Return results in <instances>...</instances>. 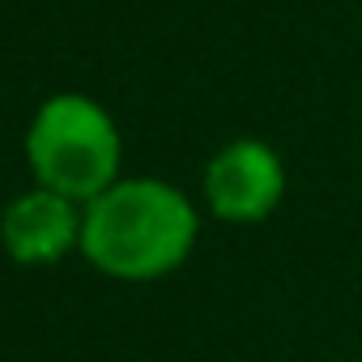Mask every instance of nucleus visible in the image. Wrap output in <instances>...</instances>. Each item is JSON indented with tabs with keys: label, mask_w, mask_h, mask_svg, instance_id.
<instances>
[{
	"label": "nucleus",
	"mask_w": 362,
	"mask_h": 362,
	"mask_svg": "<svg viewBox=\"0 0 362 362\" xmlns=\"http://www.w3.org/2000/svg\"><path fill=\"white\" fill-rule=\"evenodd\" d=\"M286 197V166L273 145L239 136L222 145L205 166V201L209 214L235 226H256L277 214Z\"/></svg>",
	"instance_id": "7ed1b4c3"
},
{
	"label": "nucleus",
	"mask_w": 362,
	"mask_h": 362,
	"mask_svg": "<svg viewBox=\"0 0 362 362\" xmlns=\"http://www.w3.org/2000/svg\"><path fill=\"white\" fill-rule=\"evenodd\" d=\"M73 205L77 201H69L43 184L35 192L18 197L5 209V222H0L5 252L18 264H52L69 247H81V218Z\"/></svg>",
	"instance_id": "20e7f679"
},
{
	"label": "nucleus",
	"mask_w": 362,
	"mask_h": 362,
	"mask_svg": "<svg viewBox=\"0 0 362 362\" xmlns=\"http://www.w3.org/2000/svg\"><path fill=\"white\" fill-rule=\"evenodd\" d=\"M26 158L43 188L69 201H94L119 179V132L86 94H56L26 132Z\"/></svg>",
	"instance_id": "f03ea898"
},
{
	"label": "nucleus",
	"mask_w": 362,
	"mask_h": 362,
	"mask_svg": "<svg viewBox=\"0 0 362 362\" xmlns=\"http://www.w3.org/2000/svg\"><path fill=\"white\" fill-rule=\"evenodd\" d=\"M197 230V209L179 188L162 179H115L86 201L81 252L107 277L158 281L188 260Z\"/></svg>",
	"instance_id": "f257e3e1"
}]
</instances>
